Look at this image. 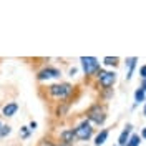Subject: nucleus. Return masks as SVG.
<instances>
[{"label": "nucleus", "instance_id": "22", "mask_svg": "<svg viewBox=\"0 0 146 146\" xmlns=\"http://www.w3.org/2000/svg\"><path fill=\"white\" fill-rule=\"evenodd\" d=\"M141 136H143V138H146V128L143 129V133H141Z\"/></svg>", "mask_w": 146, "mask_h": 146}, {"label": "nucleus", "instance_id": "5", "mask_svg": "<svg viewBox=\"0 0 146 146\" xmlns=\"http://www.w3.org/2000/svg\"><path fill=\"white\" fill-rule=\"evenodd\" d=\"M98 76V83L103 90H110L113 86V83L116 82V73L115 72H105V70H100L96 73Z\"/></svg>", "mask_w": 146, "mask_h": 146}, {"label": "nucleus", "instance_id": "26", "mask_svg": "<svg viewBox=\"0 0 146 146\" xmlns=\"http://www.w3.org/2000/svg\"><path fill=\"white\" fill-rule=\"evenodd\" d=\"M116 146H118V145H116Z\"/></svg>", "mask_w": 146, "mask_h": 146}, {"label": "nucleus", "instance_id": "21", "mask_svg": "<svg viewBox=\"0 0 146 146\" xmlns=\"http://www.w3.org/2000/svg\"><path fill=\"white\" fill-rule=\"evenodd\" d=\"M141 90H143V91L146 93V78L143 80V82H141Z\"/></svg>", "mask_w": 146, "mask_h": 146}, {"label": "nucleus", "instance_id": "9", "mask_svg": "<svg viewBox=\"0 0 146 146\" xmlns=\"http://www.w3.org/2000/svg\"><path fill=\"white\" fill-rule=\"evenodd\" d=\"M60 138H62V145H65V146H70V145H73V139H75V131L73 129H65V131H62L60 133Z\"/></svg>", "mask_w": 146, "mask_h": 146}, {"label": "nucleus", "instance_id": "19", "mask_svg": "<svg viewBox=\"0 0 146 146\" xmlns=\"http://www.w3.org/2000/svg\"><path fill=\"white\" fill-rule=\"evenodd\" d=\"M28 129H30V131H33V129H36V121H32V123L28 125Z\"/></svg>", "mask_w": 146, "mask_h": 146}, {"label": "nucleus", "instance_id": "3", "mask_svg": "<svg viewBox=\"0 0 146 146\" xmlns=\"http://www.w3.org/2000/svg\"><path fill=\"white\" fill-rule=\"evenodd\" d=\"M80 62H82V68H83V72H85L86 76L96 75V73L101 70L100 62H98V58H95V56H82Z\"/></svg>", "mask_w": 146, "mask_h": 146}, {"label": "nucleus", "instance_id": "15", "mask_svg": "<svg viewBox=\"0 0 146 146\" xmlns=\"http://www.w3.org/2000/svg\"><path fill=\"white\" fill-rule=\"evenodd\" d=\"M138 145H139V135H131L126 146H138Z\"/></svg>", "mask_w": 146, "mask_h": 146}, {"label": "nucleus", "instance_id": "10", "mask_svg": "<svg viewBox=\"0 0 146 146\" xmlns=\"http://www.w3.org/2000/svg\"><path fill=\"white\" fill-rule=\"evenodd\" d=\"M136 62L138 58L136 56H131V58H126V66H128V75H126V80H131V76H133V72H135V66H136Z\"/></svg>", "mask_w": 146, "mask_h": 146}, {"label": "nucleus", "instance_id": "2", "mask_svg": "<svg viewBox=\"0 0 146 146\" xmlns=\"http://www.w3.org/2000/svg\"><path fill=\"white\" fill-rule=\"evenodd\" d=\"M86 119L90 121V123H95V125H103L105 121H106V108L100 105V103H96V105H93L88 111H86Z\"/></svg>", "mask_w": 146, "mask_h": 146}, {"label": "nucleus", "instance_id": "7", "mask_svg": "<svg viewBox=\"0 0 146 146\" xmlns=\"http://www.w3.org/2000/svg\"><path fill=\"white\" fill-rule=\"evenodd\" d=\"M17 111H18V103L12 101V103H7V105L2 108V115L7 116V118H12L13 115H17Z\"/></svg>", "mask_w": 146, "mask_h": 146}, {"label": "nucleus", "instance_id": "18", "mask_svg": "<svg viewBox=\"0 0 146 146\" xmlns=\"http://www.w3.org/2000/svg\"><path fill=\"white\" fill-rule=\"evenodd\" d=\"M139 75H141V78H143V80L146 78V65H143V66L139 68Z\"/></svg>", "mask_w": 146, "mask_h": 146}, {"label": "nucleus", "instance_id": "11", "mask_svg": "<svg viewBox=\"0 0 146 146\" xmlns=\"http://www.w3.org/2000/svg\"><path fill=\"white\" fill-rule=\"evenodd\" d=\"M108 135H110V131L108 129H101L100 133L96 135V138H95V145L96 146H101L106 139H108Z\"/></svg>", "mask_w": 146, "mask_h": 146}, {"label": "nucleus", "instance_id": "6", "mask_svg": "<svg viewBox=\"0 0 146 146\" xmlns=\"http://www.w3.org/2000/svg\"><path fill=\"white\" fill-rule=\"evenodd\" d=\"M60 70L58 68H53V66H45L42 68L40 72L36 73V78L38 82H45V80H55V78H60Z\"/></svg>", "mask_w": 146, "mask_h": 146}, {"label": "nucleus", "instance_id": "25", "mask_svg": "<svg viewBox=\"0 0 146 146\" xmlns=\"http://www.w3.org/2000/svg\"><path fill=\"white\" fill-rule=\"evenodd\" d=\"M0 126H2V123H0Z\"/></svg>", "mask_w": 146, "mask_h": 146}, {"label": "nucleus", "instance_id": "1", "mask_svg": "<svg viewBox=\"0 0 146 146\" xmlns=\"http://www.w3.org/2000/svg\"><path fill=\"white\" fill-rule=\"evenodd\" d=\"M73 91V86L70 83H53L48 86V95L55 100H66Z\"/></svg>", "mask_w": 146, "mask_h": 146}, {"label": "nucleus", "instance_id": "14", "mask_svg": "<svg viewBox=\"0 0 146 146\" xmlns=\"http://www.w3.org/2000/svg\"><path fill=\"white\" fill-rule=\"evenodd\" d=\"M10 133H12V126H10V125H2V126H0V138L9 136Z\"/></svg>", "mask_w": 146, "mask_h": 146}, {"label": "nucleus", "instance_id": "20", "mask_svg": "<svg viewBox=\"0 0 146 146\" xmlns=\"http://www.w3.org/2000/svg\"><path fill=\"white\" fill-rule=\"evenodd\" d=\"M76 72H78V70H76V68L73 66V68H70V72H68V75H70V76H75V75H76Z\"/></svg>", "mask_w": 146, "mask_h": 146}, {"label": "nucleus", "instance_id": "4", "mask_svg": "<svg viewBox=\"0 0 146 146\" xmlns=\"http://www.w3.org/2000/svg\"><path fill=\"white\" fill-rule=\"evenodd\" d=\"M73 131H75V138L80 139V141H86L93 136V126H91V123L88 119H83Z\"/></svg>", "mask_w": 146, "mask_h": 146}, {"label": "nucleus", "instance_id": "12", "mask_svg": "<svg viewBox=\"0 0 146 146\" xmlns=\"http://www.w3.org/2000/svg\"><path fill=\"white\" fill-rule=\"evenodd\" d=\"M135 101L136 103H141V101H146V93L141 88H138L136 91H135Z\"/></svg>", "mask_w": 146, "mask_h": 146}, {"label": "nucleus", "instance_id": "8", "mask_svg": "<svg viewBox=\"0 0 146 146\" xmlns=\"http://www.w3.org/2000/svg\"><path fill=\"white\" fill-rule=\"evenodd\" d=\"M131 131H133V126H131V125H126V128L121 131V135H119V138H118V146H126L128 139L131 136Z\"/></svg>", "mask_w": 146, "mask_h": 146}, {"label": "nucleus", "instance_id": "16", "mask_svg": "<svg viewBox=\"0 0 146 146\" xmlns=\"http://www.w3.org/2000/svg\"><path fill=\"white\" fill-rule=\"evenodd\" d=\"M66 110H68V105H63V106H58V108H56V116H63L65 113H66Z\"/></svg>", "mask_w": 146, "mask_h": 146}, {"label": "nucleus", "instance_id": "24", "mask_svg": "<svg viewBox=\"0 0 146 146\" xmlns=\"http://www.w3.org/2000/svg\"><path fill=\"white\" fill-rule=\"evenodd\" d=\"M52 146H65V145H62V143H60V145H52Z\"/></svg>", "mask_w": 146, "mask_h": 146}, {"label": "nucleus", "instance_id": "23", "mask_svg": "<svg viewBox=\"0 0 146 146\" xmlns=\"http://www.w3.org/2000/svg\"><path fill=\"white\" fill-rule=\"evenodd\" d=\"M143 115L146 116V101H145V108H143Z\"/></svg>", "mask_w": 146, "mask_h": 146}, {"label": "nucleus", "instance_id": "13", "mask_svg": "<svg viewBox=\"0 0 146 146\" xmlns=\"http://www.w3.org/2000/svg\"><path fill=\"white\" fill-rule=\"evenodd\" d=\"M103 63L106 65V66H115V65H118V58L116 56H105Z\"/></svg>", "mask_w": 146, "mask_h": 146}, {"label": "nucleus", "instance_id": "17", "mask_svg": "<svg viewBox=\"0 0 146 146\" xmlns=\"http://www.w3.org/2000/svg\"><path fill=\"white\" fill-rule=\"evenodd\" d=\"M20 131H22V136H23V138L30 136V129H28V126H22V128H20Z\"/></svg>", "mask_w": 146, "mask_h": 146}]
</instances>
